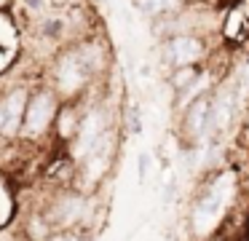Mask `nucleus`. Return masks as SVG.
Here are the masks:
<instances>
[{
    "label": "nucleus",
    "mask_w": 249,
    "mask_h": 241,
    "mask_svg": "<svg viewBox=\"0 0 249 241\" xmlns=\"http://www.w3.org/2000/svg\"><path fill=\"white\" fill-rule=\"evenodd\" d=\"M14 209H17V204H14V196H11V190L6 187V182L0 180V228L11 222V217H14Z\"/></svg>",
    "instance_id": "39448f33"
},
{
    "label": "nucleus",
    "mask_w": 249,
    "mask_h": 241,
    "mask_svg": "<svg viewBox=\"0 0 249 241\" xmlns=\"http://www.w3.org/2000/svg\"><path fill=\"white\" fill-rule=\"evenodd\" d=\"M177 0H140V8L145 11L147 16H161L163 11H169Z\"/></svg>",
    "instance_id": "6e6552de"
},
{
    "label": "nucleus",
    "mask_w": 249,
    "mask_h": 241,
    "mask_svg": "<svg viewBox=\"0 0 249 241\" xmlns=\"http://www.w3.org/2000/svg\"><path fill=\"white\" fill-rule=\"evenodd\" d=\"M169 59L177 67H196L204 59V43L193 35H177L169 40Z\"/></svg>",
    "instance_id": "f03ea898"
},
{
    "label": "nucleus",
    "mask_w": 249,
    "mask_h": 241,
    "mask_svg": "<svg viewBox=\"0 0 249 241\" xmlns=\"http://www.w3.org/2000/svg\"><path fill=\"white\" fill-rule=\"evenodd\" d=\"M46 241H89L83 230H54Z\"/></svg>",
    "instance_id": "1a4fd4ad"
},
{
    "label": "nucleus",
    "mask_w": 249,
    "mask_h": 241,
    "mask_svg": "<svg viewBox=\"0 0 249 241\" xmlns=\"http://www.w3.org/2000/svg\"><path fill=\"white\" fill-rule=\"evenodd\" d=\"M209 121H212V99L209 96H198V99L190 102L188 112H185V126H188V131L193 137H201L206 131V126H209Z\"/></svg>",
    "instance_id": "7ed1b4c3"
},
{
    "label": "nucleus",
    "mask_w": 249,
    "mask_h": 241,
    "mask_svg": "<svg viewBox=\"0 0 249 241\" xmlns=\"http://www.w3.org/2000/svg\"><path fill=\"white\" fill-rule=\"evenodd\" d=\"M3 3H6V0H0V5H3Z\"/></svg>",
    "instance_id": "9b49d317"
},
{
    "label": "nucleus",
    "mask_w": 249,
    "mask_h": 241,
    "mask_svg": "<svg viewBox=\"0 0 249 241\" xmlns=\"http://www.w3.org/2000/svg\"><path fill=\"white\" fill-rule=\"evenodd\" d=\"M54 121V96L51 94H35L24 107V118H22V131L27 134H43Z\"/></svg>",
    "instance_id": "f257e3e1"
},
{
    "label": "nucleus",
    "mask_w": 249,
    "mask_h": 241,
    "mask_svg": "<svg viewBox=\"0 0 249 241\" xmlns=\"http://www.w3.org/2000/svg\"><path fill=\"white\" fill-rule=\"evenodd\" d=\"M147 166H150V155L142 153V155H140V182H145V177H147Z\"/></svg>",
    "instance_id": "9d476101"
},
{
    "label": "nucleus",
    "mask_w": 249,
    "mask_h": 241,
    "mask_svg": "<svg viewBox=\"0 0 249 241\" xmlns=\"http://www.w3.org/2000/svg\"><path fill=\"white\" fill-rule=\"evenodd\" d=\"M56 121H59L62 137H72V134H78V129H81V121L75 118V110H72V107H65V110L56 115Z\"/></svg>",
    "instance_id": "423d86ee"
},
{
    "label": "nucleus",
    "mask_w": 249,
    "mask_h": 241,
    "mask_svg": "<svg viewBox=\"0 0 249 241\" xmlns=\"http://www.w3.org/2000/svg\"><path fill=\"white\" fill-rule=\"evenodd\" d=\"M3 102V110H6V118H8V129L6 134L17 131L19 126H22V118H24V107H27V91L24 89H14L11 94L6 96V99H0Z\"/></svg>",
    "instance_id": "20e7f679"
},
{
    "label": "nucleus",
    "mask_w": 249,
    "mask_h": 241,
    "mask_svg": "<svg viewBox=\"0 0 249 241\" xmlns=\"http://www.w3.org/2000/svg\"><path fill=\"white\" fill-rule=\"evenodd\" d=\"M196 78H198V70L196 67H177L172 75V86L185 94V89H190V86L196 83Z\"/></svg>",
    "instance_id": "0eeeda50"
}]
</instances>
